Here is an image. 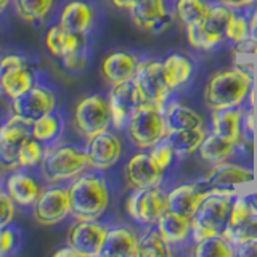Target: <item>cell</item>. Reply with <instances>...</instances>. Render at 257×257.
Masks as SVG:
<instances>
[{
    "label": "cell",
    "mask_w": 257,
    "mask_h": 257,
    "mask_svg": "<svg viewBox=\"0 0 257 257\" xmlns=\"http://www.w3.org/2000/svg\"><path fill=\"white\" fill-rule=\"evenodd\" d=\"M63 132V119L58 112H48V114L39 117L31 124L32 139L39 140L40 143H50L55 142Z\"/></svg>",
    "instance_id": "4dcf8cb0"
},
{
    "label": "cell",
    "mask_w": 257,
    "mask_h": 257,
    "mask_svg": "<svg viewBox=\"0 0 257 257\" xmlns=\"http://www.w3.org/2000/svg\"><path fill=\"white\" fill-rule=\"evenodd\" d=\"M63 66L69 69V71H80L85 68V64L88 61V45L87 40L80 44L76 50H72L71 53H68L64 58H61Z\"/></svg>",
    "instance_id": "7bdbcfd3"
},
{
    "label": "cell",
    "mask_w": 257,
    "mask_h": 257,
    "mask_svg": "<svg viewBox=\"0 0 257 257\" xmlns=\"http://www.w3.org/2000/svg\"><path fill=\"white\" fill-rule=\"evenodd\" d=\"M148 151H150L151 158L156 161V164L163 169V171H166V169L171 167V164L174 163V159H175V151L171 147V143H169L166 139L161 140L158 145H155V147L150 148Z\"/></svg>",
    "instance_id": "60d3db41"
},
{
    "label": "cell",
    "mask_w": 257,
    "mask_h": 257,
    "mask_svg": "<svg viewBox=\"0 0 257 257\" xmlns=\"http://www.w3.org/2000/svg\"><path fill=\"white\" fill-rule=\"evenodd\" d=\"M55 255L56 257H61V255H77V252L69 244H66V247H63V249H60V251H56Z\"/></svg>",
    "instance_id": "f907efd6"
},
{
    "label": "cell",
    "mask_w": 257,
    "mask_h": 257,
    "mask_svg": "<svg viewBox=\"0 0 257 257\" xmlns=\"http://www.w3.org/2000/svg\"><path fill=\"white\" fill-rule=\"evenodd\" d=\"M140 60L131 52H114L108 55L103 61V77L111 85L131 82L135 79L137 71L140 68Z\"/></svg>",
    "instance_id": "d6986e66"
},
{
    "label": "cell",
    "mask_w": 257,
    "mask_h": 257,
    "mask_svg": "<svg viewBox=\"0 0 257 257\" xmlns=\"http://www.w3.org/2000/svg\"><path fill=\"white\" fill-rule=\"evenodd\" d=\"M254 171L244 166L228 164L227 161L220 164H215L211 172L206 175L203 183L207 188H219V190H236L247 183H252Z\"/></svg>",
    "instance_id": "e0dca14e"
},
{
    "label": "cell",
    "mask_w": 257,
    "mask_h": 257,
    "mask_svg": "<svg viewBox=\"0 0 257 257\" xmlns=\"http://www.w3.org/2000/svg\"><path fill=\"white\" fill-rule=\"evenodd\" d=\"M235 8H230L227 5H223L220 2L211 4V8L206 15V18L201 26L204 28L206 32H209L211 36H215L219 39H225V29L228 26V21L231 18Z\"/></svg>",
    "instance_id": "d6a6232c"
},
{
    "label": "cell",
    "mask_w": 257,
    "mask_h": 257,
    "mask_svg": "<svg viewBox=\"0 0 257 257\" xmlns=\"http://www.w3.org/2000/svg\"><path fill=\"white\" fill-rule=\"evenodd\" d=\"M227 40L233 45H239L243 44L244 40L251 37V28H249V18L243 13H238L236 10L233 12L231 18L228 21V26L225 29V36Z\"/></svg>",
    "instance_id": "8d00e7d4"
},
{
    "label": "cell",
    "mask_w": 257,
    "mask_h": 257,
    "mask_svg": "<svg viewBox=\"0 0 257 257\" xmlns=\"http://www.w3.org/2000/svg\"><path fill=\"white\" fill-rule=\"evenodd\" d=\"M227 239L233 246H238L241 243H244V241H257V209L255 207L243 227L233 233V235L227 236Z\"/></svg>",
    "instance_id": "ab89813d"
},
{
    "label": "cell",
    "mask_w": 257,
    "mask_h": 257,
    "mask_svg": "<svg viewBox=\"0 0 257 257\" xmlns=\"http://www.w3.org/2000/svg\"><path fill=\"white\" fill-rule=\"evenodd\" d=\"M140 0H112V5L120 8V10H132Z\"/></svg>",
    "instance_id": "c3c4849f"
},
{
    "label": "cell",
    "mask_w": 257,
    "mask_h": 257,
    "mask_svg": "<svg viewBox=\"0 0 257 257\" xmlns=\"http://www.w3.org/2000/svg\"><path fill=\"white\" fill-rule=\"evenodd\" d=\"M60 24L76 36H87L95 24L93 7L82 0H72L61 10Z\"/></svg>",
    "instance_id": "ffe728a7"
},
{
    "label": "cell",
    "mask_w": 257,
    "mask_h": 257,
    "mask_svg": "<svg viewBox=\"0 0 257 257\" xmlns=\"http://www.w3.org/2000/svg\"><path fill=\"white\" fill-rule=\"evenodd\" d=\"M207 193L209 188L203 182L180 185V187L169 191V211L180 214L187 219H193L203 199L207 196Z\"/></svg>",
    "instance_id": "ac0fdd59"
},
{
    "label": "cell",
    "mask_w": 257,
    "mask_h": 257,
    "mask_svg": "<svg viewBox=\"0 0 257 257\" xmlns=\"http://www.w3.org/2000/svg\"><path fill=\"white\" fill-rule=\"evenodd\" d=\"M56 98L52 88L45 85H32L29 90L18 95L12 100L13 116L24 120L26 124H32L39 117L55 111Z\"/></svg>",
    "instance_id": "ba28073f"
},
{
    "label": "cell",
    "mask_w": 257,
    "mask_h": 257,
    "mask_svg": "<svg viewBox=\"0 0 257 257\" xmlns=\"http://www.w3.org/2000/svg\"><path fill=\"white\" fill-rule=\"evenodd\" d=\"M252 85L254 77L247 69L230 68L215 71L207 79L204 103L211 111L241 106L252 93Z\"/></svg>",
    "instance_id": "6da1fadb"
},
{
    "label": "cell",
    "mask_w": 257,
    "mask_h": 257,
    "mask_svg": "<svg viewBox=\"0 0 257 257\" xmlns=\"http://www.w3.org/2000/svg\"><path fill=\"white\" fill-rule=\"evenodd\" d=\"M85 153L88 159V167L93 171H108L122 156V143L119 137L111 132H101L87 139Z\"/></svg>",
    "instance_id": "5bb4252c"
},
{
    "label": "cell",
    "mask_w": 257,
    "mask_h": 257,
    "mask_svg": "<svg viewBox=\"0 0 257 257\" xmlns=\"http://www.w3.org/2000/svg\"><path fill=\"white\" fill-rule=\"evenodd\" d=\"M34 85L29 64L23 56L7 55L0 60V92L13 100Z\"/></svg>",
    "instance_id": "4fadbf2b"
},
{
    "label": "cell",
    "mask_w": 257,
    "mask_h": 257,
    "mask_svg": "<svg viewBox=\"0 0 257 257\" xmlns=\"http://www.w3.org/2000/svg\"><path fill=\"white\" fill-rule=\"evenodd\" d=\"M164 172L156 161L151 158L150 151L143 150L128 159L125 166V177L134 190L159 187L164 179Z\"/></svg>",
    "instance_id": "2e32d148"
},
{
    "label": "cell",
    "mask_w": 257,
    "mask_h": 257,
    "mask_svg": "<svg viewBox=\"0 0 257 257\" xmlns=\"http://www.w3.org/2000/svg\"><path fill=\"white\" fill-rule=\"evenodd\" d=\"M128 13L140 29L153 31L167 18V7L164 0H140Z\"/></svg>",
    "instance_id": "d4e9b609"
},
{
    "label": "cell",
    "mask_w": 257,
    "mask_h": 257,
    "mask_svg": "<svg viewBox=\"0 0 257 257\" xmlns=\"http://www.w3.org/2000/svg\"><path fill=\"white\" fill-rule=\"evenodd\" d=\"M207 132L204 127L185 128V131H167L166 140L171 143L177 158H187L199 150Z\"/></svg>",
    "instance_id": "4316f807"
},
{
    "label": "cell",
    "mask_w": 257,
    "mask_h": 257,
    "mask_svg": "<svg viewBox=\"0 0 257 257\" xmlns=\"http://www.w3.org/2000/svg\"><path fill=\"white\" fill-rule=\"evenodd\" d=\"M34 219L42 225H56L71 214L69 187H48L40 191L36 203L32 204Z\"/></svg>",
    "instance_id": "8fae6325"
},
{
    "label": "cell",
    "mask_w": 257,
    "mask_h": 257,
    "mask_svg": "<svg viewBox=\"0 0 257 257\" xmlns=\"http://www.w3.org/2000/svg\"><path fill=\"white\" fill-rule=\"evenodd\" d=\"M241 195L236 190L209 188L207 196L203 199L195 217L191 219V243H201L211 236L223 235L227 227L233 199Z\"/></svg>",
    "instance_id": "3957f363"
},
{
    "label": "cell",
    "mask_w": 257,
    "mask_h": 257,
    "mask_svg": "<svg viewBox=\"0 0 257 257\" xmlns=\"http://www.w3.org/2000/svg\"><path fill=\"white\" fill-rule=\"evenodd\" d=\"M166 104L142 101L132 112L127 124L131 142L140 150H150L167 135V120L164 112Z\"/></svg>",
    "instance_id": "277c9868"
},
{
    "label": "cell",
    "mask_w": 257,
    "mask_h": 257,
    "mask_svg": "<svg viewBox=\"0 0 257 257\" xmlns=\"http://www.w3.org/2000/svg\"><path fill=\"white\" fill-rule=\"evenodd\" d=\"M134 82L143 101L166 104L171 100L172 90L167 84L163 61H142Z\"/></svg>",
    "instance_id": "30bf717a"
},
{
    "label": "cell",
    "mask_w": 257,
    "mask_h": 257,
    "mask_svg": "<svg viewBox=\"0 0 257 257\" xmlns=\"http://www.w3.org/2000/svg\"><path fill=\"white\" fill-rule=\"evenodd\" d=\"M167 195L161 187L134 190L125 203L128 217L142 227H155L169 209Z\"/></svg>",
    "instance_id": "8992f818"
},
{
    "label": "cell",
    "mask_w": 257,
    "mask_h": 257,
    "mask_svg": "<svg viewBox=\"0 0 257 257\" xmlns=\"http://www.w3.org/2000/svg\"><path fill=\"white\" fill-rule=\"evenodd\" d=\"M193 254L196 257H231L235 255V246L223 235H217L195 244Z\"/></svg>",
    "instance_id": "d590c367"
},
{
    "label": "cell",
    "mask_w": 257,
    "mask_h": 257,
    "mask_svg": "<svg viewBox=\"0 0 257 257\" xmlns=\"http://www.w3.org/2000/svg\"><path fill=\"white\" fill-rule=\"evenodd\" d=\"M109 109H111V124L117 131L127 128L128 119H131L134 109L143 101L139 88H137L134 80L124 84L112 85L109 96Z\"/></svg>",
    "instance_id": "9a60e30c"
},
{
    "label": "cell",
    "mask_w": 257,
    "mask_h": 257,
    "mask_svg": "<svg viewBox=\"0 0 257 257\" xmlns=\"http://www.w3.org/2000/svg\"><path fill=\"white\" fill-rule=\"evenodd\" d=\"M45 156V150L42 147V143L36 139H31L23 145V148L20 150L18 155V167L24 169H32L42 163V159Z\"/></svg>",
    "instance_id": "f35d334b"
},
{
    "label": "cell",
    "mask_w": 257,
    "mask_h": 257,
    "mask_svg": "<svg viewBox=\"0 0 257 257\" xmlns=\"http://www.w3.org/2000/svg\"><path fill=\"white\" fill-rule=\"evenodd\" d=\"M164 72L167 77V84L171 90L175 92L191 79L193 74V63L180 53H172L163 61Z\"/></svg>",
    "instance_id": "f546056e"
},
{
    "label": "cell",
    "mask_w": 257,
    "mask_h": 257,
    "mask_svg": "<svg viewBox=\"0 0 257 257\" xmlns=\"http://www.w3.org/2000/svg\"><path fill=\"white\" fill-rule=\"evenodd\" d=\"M172 254V246L163 238L155 228H150L139 238V251L137 257H167Z\"/></svg>",
    "instance_id": "1f68e13d"
},
{
    "label": "cell",
    "mask_w": 257,
    "mask_h": 257,
    "mask_svg": "<svg viewBox=\"0 0 257 257\" xmlns=\"http://www.w3.org/2000/svg\"><path fill=\"white\" fill-rule=\"evenodd\" d=\"M8 4H10V0H0V13L5 12V8L8 7Z\"/></svg>",
    "instance_id": "f5cc1de1"
},
{
    "label": "cell",
    "mask_w": 257,
    "mask_h": 257,
    "mask_svg": "<svg viewBox=\"0 0 257 257\" xmlns=\"http://www.w3.org/2000/svg\"><path fill=\"white\" fill-rule=\"evenodd\" d=\"M247 196H249V199H251V203L254 204V207L257 209V190L252 193H247Z\"/></svg>",
    "instance_id": "816d5d0a"
},
{
    "label": "cell",
    "mask_w": 257,
    "mask_h": 257,
    "mask_svg": "<svg viewBox=\"0 0 257 257\" xmlns=\"http://www.w3.org/2000/svg\"><path fill=\"white\" fill-rule=\"evenodd\" d=\"M31 139V125L16 116H12L0 125V166L15 171L18 167L20 150Z\"/></svg>",
    "instance_id": "7c38bea8"
},
{
    "label": "cell",
    "mask_w": 257,
    "mask_h": 257,
    "mask_svg": "<svg viewBox=\"0 0 257 257\" xmlns=\"http://www.w3.org/2000/svg\"><path fill=\"white\" fill-rule=\"evenodd\" d=\"M244 109L241 106L236 108H225V109H215L211 116V125L212 132L222 139L241 143V137L244 131Z\"/></svg>",
    "instance_id": "44dd1931"
},
{
    "label": "cell",
    "mask_w": 257,
    "mask_h": 257,
    "mask_svg": "<svg viewBox=\"0 0 257 257\" xmlns=\"http://www.w3.org/2000/svg\"><path fill=\"white\" fill-rule=\"evenodd\" d=\"M249 28H251V37L257 39V7L249 16Z\"/></svg>",
    "instance_id": "681fc988"
},
{
    "label": "cell",
    "mask_w": 257,
    "mask_h": 257,
    "mask_svg": "<svg viewBox=\"0 0 257 257\" xmlns=\"http://www.w3.org/2000/svg\"><path fill=\"white\" fill-rule=\"evenodd\" d=\"M217 2H220V4H223V5L230 7V8H235V10H238V8L251 7L252 4L257 2V0H217Z\"/></svg>",
    "instance_id": "7dc6e473"
},
{
    "label": "cell",
    "mask_w": 257,
    "mask_h": 257,
    "mask_svg": "<svg viewBox=\"0 0 257 257\" xmlns=\"http://www.w3.org/2000/svg\"><path fill=\"white\" fill-rule=\"evenodd\" d=\"M209 8L211 4L207 0H177L175 2V13L185 26L203 24Z\"/></svg>",
    "instance_id": "836d02e7"
},
{
    "label": "cell",
    "mask_w": 257,
    "mask_h": 257,
    "mask_svg": "<svg viewBox=\"0 0 257 257\" xmlns=\"http://www.w3.org/2000/svg\"><path fill=\"white\" fill-rule=\"evenodd\" d=\"M15 201L7 191L0 190V228L10 225L15 217Z\"/></svg>",
    "instance_id": "ee69618b"
},
{
    "label": "cell",
    "mask_w": 257,
    "mask_h": 257,
    "mask_svg": "<svg viewBox=\"0 0 257 257\" xmlns=\"http://www.w3.org/2000/svg\"><path fill=\"white\" fill-rule=\"evenodd\" d=\"M74 122L77 131L85 139L93 135L106 132L111 124V109L109 101L101 95H90L82 98L74 111Z\"/></svg>",
    "instance_id": "52a82bcc"
},
{
    "label": "cell",
    "mask_w": 257,
    "mask_h": 257,
    "mask_svg": "<svg viewBox=\"0 0 257 257\" xmlns=\"http://www.w3.org/2000/svg\"><path fill=\"white\" fill-rule=\"evenodd\" d=\"M167 131H185V128L204 127V120L195 109L177 100H169L164 106Z\"/></svg>",
    "instance_id": "484cf974"
},
{
    "label": "cell",
    "mask_w": 257,
    "mask_h": 257,
    "mask_svg": "<svg viewBox=\"0 0 257 257\" xmlns=\"http://www.w3.org/2000/svg\"><path fill=\"white\" fill-rule=\"evenodd\" d=\"M235 255L257 257V241H244V243L235 246Z\"/></svg>",
    "instance_id": "f6af8a7d"
},
{
    "label": "cell",
    "mask_w": 257,
    "mask_h": 257,
    "mask_svg": "<svg viewBox=\"0 0 257 257\" xmlns=\"http://www.w3.org/2000/svg\"><path fill=\"white\" fill-rule=\"evenodd\" d=\"M185 32H187L188 44L193 48H196V50H212L214 47H217L222 42V39L211 36L209 32H206L201 24L185 26Z\"/></svg>",
    "instance_id": "74e56055"
},
{
    "label": "cell",
    "mask_w": 257,
    "mask_h": 257,
    "mask_svg": "<svg viewBox=\"0 0 257 257\" xmlns=\"http://www.w3.org/2000/svg\"><path fill=\"white\" fill-rule=\"evenodd\" d=\"M15 12L26 23H40L50 13L53 0H13Z\"/></svg>",
    "instance_id": "e575fe53"
},
{
    "label": "cell",
    "mask_w": 257,
    "mask_h": 257,
    "mask_svg": "<svg viewBox=\"0 0 257 257\" xmlns=\"http://www.w3.org/2000/svg\"><path fill=\"white\" fill-rule=\"evenodd\" d=\"M236 47V52L238 53H243V55H255L257 56V39L254 37H249L247 40H244L243 44L235 45Z\"/></svg>",
    "instance_id": "bcb514c9"
},
{
    "label": "cell",
    "mask_w": 257,
    "mask_h": 257,
    "mask_svg": "<svg viewBox=\"0 0 257 257\" xmlns=\"http://www.w3.org/2000/svg\"><path fill=\"white\" fill-rule=\"evenodd\" d=\"M87 167V153L76 145H63L47 151L40 163L44 179L52 183L76 179L77 175L85 172Z\"/></svg>",
    "instance_id": "5b68a950"
},
{
    "label": "cell",
    "mask_w": 257,
    "mask_h": 257,
    "mask_svg": "<svg viewBox=\"0 0 257 257\" xmlns=\"http://www.w3.org/2000/svg\"><path fill=\"white\" fill-rule=\"evenodd\" d=\"M158 231L171 246H180L190 241L191 236V219H187L180 214L167 211L161 215L156 223Z\"/></svg>",
    "instance_id": "603a6c76"
},
{
    "label": "cell",
    "mask_w": 257,
    "mask_h": 257,
    "mask_svg": "<svg viewBox=\"0 0 257 257\" xmlns=\"http://www.w3.org/2000/svg\"><path fill=\"white\" fill-rule=\"evenodd\" d=\"M139 238L134 228L125 225L109 227L103 244L101 255L104 257H137L139 251Z\"/></svg>",
    "instance_id": "7402d4cb"
},
{
    "label": "cell",
    "mask_w": 257,
    "mask_h": 257,
    "mask_svg": "<svg viewBox=\"0 0 257 257\" xmlns=\"http://www.w3.org/2000/svg\"><path fill=\"white\" fill-rule=\"evenodd\" d=\"M21 244L20 233L16 228L7 225V227L0 228V255H12L18 251Z\"/></svg>",
    "instance_id": "b9f144b4"
},
{
    "label": "cell",
    "mask_w": 257,
    "mask_h": 257,
    "mask_svg": "<svg viewBox=\"0 0 257 257\" xmlns=\"http://www.w3.org/2000/svg\"><path fill=\"white\" fill-rule=\"evenodd\" d=\"M109 225L98 220H76L68 231V244L77 255H101Z\"/></svg>",
    "instance_id": "9c48e42d"
},
{
    "label": "cell",
    "mask_w": 257,
    "mask_h": 257,
    "mask_svg": "<svg viewBox=\"0 0 257 257\" xmlns=\"http://www.w3.org/2000/svg\"><path fill=\"white\" fill-rule=\"evenodd\" d=\"M5 191L18 206H32L42 190L31 175L24 172H13L7 177Z\"/></svg>",
    "instance_id": "cb8c5ba5"
},
{
    "label": "cell",
    "mask_w": 257,
    "mask_h": 257,
    "mask_svg": "<svg viewBox=\"0 0 257 257\" xmlns=\"http://www.w3.org/2000/svg\"><path fill=\"white\" fill-rule=\"evenodd\" d=\"M71 215L76 220H98L109 206V188L104 177L82 172L69 185Z\"/></svg>",
    "instance_id": "7a4b0ae2"
},
{
    "label": "cell",
    "mask_w": 257,
    "mask_h": 257,
    "mask_svg": "<svg viewBox=\"0 0 257 257\" xmlns=\"http://www.w3.org/2000/svg\"><path fill=\"white\" fill-rule=\"evenodd\" d=\"M85 40H87V36L72 34V32L66 31L58 23L56 26H53L47 31L45 47L53 56L64 58V56H66L68 53H71L72 50H76V48L82 42H85Z\"/></svg>",
    "instance_id": "83f0119b"
},
{
    "label": "cell",
    "mask_w": 257,
    "mask_h": 257,
    "mask_svg": "<svg viewBox=\"0 0 257 257\" xmlns=\"http://www.w3.org/2000/svg\"><path fill=\"white\" fill-rule=\"evenodd\" d=\"M238 150V143H233L222 139V137L212 134H207L199 147V156L203 161L209 164H220L228 161Z\"/></svg>",
    "instance_id": "f1b7e54d"
}]
</instances>
